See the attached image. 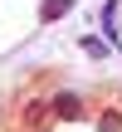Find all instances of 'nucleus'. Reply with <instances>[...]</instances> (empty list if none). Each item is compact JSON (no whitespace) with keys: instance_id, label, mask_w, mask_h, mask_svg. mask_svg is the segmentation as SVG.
I'll list each match as a JSON object with an SVG mask.
<instances>
[{"instance_id":"f257e3e1","label":"nucleus","mask_w":122,"mask_h":132,"mask_svg":"<svg viewBox=\"0 0 122 132\" xmlns=\"http://www.w3.org/2000/svg\"><path fill=\"white\" fill-rule=\"evenodd\" d=\"M49 113H54V122H83V118H88V108H83V93H73V88L54 93V98H49Z\"/></svg>"},{"instance_id":"f03ea898","label":"nucleus","mask_w":122,"mask_h":132,"mask_svg":"<svg viewBox=\"0 0 122 132\" xmlns=\"http://www.w3.org/2000/svg\"><path fill=\"white\" fill-rule=\"evenodd\" d=\"M73 5H78V0H39V24H54V20H64Z\"/></svg>"},{"instance_id":"7ed1b4c3","label":"nucleus","mask_w":122,"mask_h":132,"mask_svg":"<svg viewBox=\"0 0 122 132\" xmlns=\"http://www.w3.org/2000/svg\"><path fill=\"white\" fill-rule=\"evenodd\" d=\"M78 49H83V54H93V59H108V54H112V44H108V39H98V34H83V39H78Z\"/></svg>"},{"instance_id":"20e7f679","label":"nucleus","mask_w":122,"mask_h":132,"mask_svg":"<svg viewBox=\"0 0 122 132\" xmlns=\"http://www.w3.org/2000/svg\"><path fill=\"white\" fill-rule=\"evenodd\" d=\"M98 132H122V113L117 108H103L98 113Z\"/></svg>"}]
</instances>
